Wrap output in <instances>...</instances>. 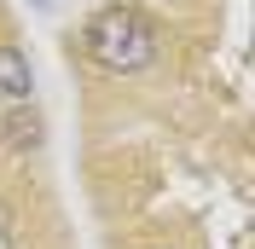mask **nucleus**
<instances>
[{"instance_id":"nucleus-1","label":"nucleus","mask_w":255,"mask_h":249,"mask_svg":"<svg viewBox=\"0 0 255 249\" xmlns=\"http://www.w3.org/2000/svg\"><path fill=\"white\" fill-rule=\"evenodd\" d=\"M81 58L99 64L105 76H133L145 64H157V29L145 23L133 6H99L81 23Z\"/></svg>"},{"instance_id":"nucleus-3","label":"nucleus","mask_w":255,"mask_h":249,"mask_svg":"<svg viewBox=\"0 0 255 249\" xmlns=\"http://www.w3.org/2000/svg\"><path fill=\"white\" fill-rule=\"evenodd\" d=\"M41 133H47V122H41V110H35V105H12L6 116H0V139L12 145V151H35Z\"/></svg>"},{"instance_id":"nucleus-2","label":"nucleus","mask_w":255,"mask_h":249,"mask_svg":"<svg viewBox=\"0 0 255 249\" xmlns=\"http://www.w3.org/2000/svg\"><path fill=\"white\" fill-rule=\"evenodd\" d=\"M35 93V64L23 47H0V99L6 105H29Z\"/></svg>"}]
</instances>
